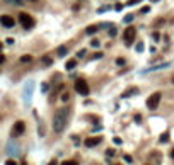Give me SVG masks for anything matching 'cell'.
Listing matches in <instances>:
<instances>
[{
    "label": "cell",
    "instance_id": "1",
    "mask_svg": "<svg viewBox=\"0 0 174 165\" xmlns=\"http://www.w3.org/2000/svg\"><path fill=\"white\" fill-rule=\"evenodd\" d=\"M68 123V109L67 107H60L55 116H53V129L55 133H62Z\"/></svg>",
    "mask_w": 174,
    "mask_h": 165
},
{
    "label": "cell",
    "instance_id": "2",
    "mask_svg": "<svg viewBox=\"0 0 174 165\" xmlns=\"http://www.w3.org/2000/svg\"><path fill=\"white\" fill-rule=\"evenodd\" d=\"M19 20H21V24H22V27H24V29H31V27H34V19H33L29 14H26V12H21V14H19Z\"/></svg>",
    "mask_w": 174,
    "mask_h": 165
},
{
    "label": "cell",
    "instance_id": "3",
    "mask_svg": "<svg viewBox=\"0 0 174 165\" xmlns=\"http://www.w3.org/2000/svg\"><path fill=\"white\" fill-rule=\"evenodd\" d=\"M135 36H137V29H135V27H132V26H130V27H126L125 32H123V39H125V43L128 44V46L135 41Z\"/></svg>",
    "mask_w": 174,
    "mask_h": 165
},
{
    "label": "cell",
    "instance_id": "4",
    "mask_svg": "<svg viewBox=\"0 0 174 165\" xmlns=\"http://www.w3.org/2000/svg\"><path fill=\"white\" fill-rule=\"evenodd\" d=\"M75 90H77V94H80V95H89V85H87L86 80L79 78L77 82H75Z\"/></svg>",
    "mask_w": 174,
    "mask_h": 165
},
{
    "label": "cell",
    "instance_id": "5",
    "mask_svg": "<svg viewBox=\"0 0 174 165\" xmlns=\"http://www.w3.org/2000/svg\"><path fill=\"white\" fill-rule=\"evenodd\" d=\"M161 92H155V94H152L150 97L147 99V107L149 109H157V106H159V102H161Z\"/></svg>",
    "mask_w": 174,
    "mask_h": 165
},
{
    "label": "cell",
    "instance_id": "6",
    "mask_svg": "<svg viewBox=\"0 0 174 165\" xmlns=\"http://www.w3.org/2000/svg\"><path fill=\"white\" fill-rule=\"evenodd\" d=\"M24 131H26L24 121H17L14 124V128H12V136H21V135H24Z\"/></svg>",
    "mask_w": 174,
    "mask_h": 165
},
{
    "label": "cell",
    "instance_id": "7",
    "mask_svg": "<svg viewBox=\"0 0 174 165\" xmlns=\"http://www.w3.org/2000/svg\"><path fill=\"white\" fill-rule=\"evenodd\" d=\"M0 24L4 26V27H14L16 26V20L12 15H2L0 17Z\"/></svg>",
    "mask_w": 174,
    "mask_h": 165
},
{
    "label": "cell",
    "instance_id": "8",
    "mask_svg": "<svg viewBox=\"0 0 174 165\" xmlns=\"http://www.w3.org/2000/svg\"><path fill=\"white\" fill-rule=\"evenodd\" d=\"M33 82H28V85L24 87V102H31V95H33Z\"/></svg>",
    "mask_w": 174,
    "mask_h": 165
},
{
    "label": "cell",
    "instance_id": "9",
    "mask_svg": "<svg viewBox=\"0 0 174 165\" xmlns=\"http://www.w3.org/2000/svg\"><path fill=\"white\" fill-rule=\"evenodd\" d=\"M101 143V138L97 136V138H87L86 141H84V145L87 146V148H92V146H96V145H99Z\"/></svg>",
    "mask_w": 174,
    "mask_h": 165
},
{
    "label": "cell",
    "instance_id": "10",
    "mask_svg": "<svg viewBox=\"0 0 174 165\" xmlns=\"http://www.w3.org/2000/svg\"><path fill=\"white\" fill-rule=\"evenodd\" d=\"M137 92H138V88H128L126 92H123V97H130V95H133Z\"/></svg>",
    "mask_w": 174,
    "mask_h": 165
},
{
    "label": "cell",
    "instance_id": "11",
    "mask_svg": "<svg viewBox=\"0 0 174 165\" xmlns=\"http://www.w3.org/2000/svg\"><path fill=\"white\" fill-rule=\"evenodd\" d=\"M75 65H77V61H75V60H68L67 65H65V68H67V70H72V68H75Z\"/></svg>",
    "mask_w": 174,
    "mask_h": 165
},
{
    "label": "cell",
    "instance_id": "12",
    "mask_svg": "<svg viewBox=\"0 0 174 165\" xmlns=\"http://www.w3.org/2000/svg\"><path fill=\"white\" fill-rule=\"evenodd\" d=\"M21 61L22 63H29V61H33V56L31 55H24V56H21Z\"/></svg>",
    "mask_w": 174,
    "mask_h": 165
},
{
    "label": "cell",
    "instance_id": "13",
    "mask_svg": "<svg viewBox=\"0 0 174 165\" xmlns=\"http://www.w3.org/2000/svg\"><path fill=\"white\" fill-rule=\"evenodd\" d=\"M57 53H58V56H65V55H67V48H65V46H60Z\"/></svg>",
    "mask_w": 174,
    "mask_h": 165
},
{
    "label": "cell",
    "instance_id": "14",
    "mask_svg": "<svg viewBox=\"0 0 174 165\" xmlns=\"http://www.w3.org/2000/svg\"><path fill=\"white\" fill-rule=\"evenodd\" d=\"M86 32L87 34H94V32H97V26H89L86 29Z\"/></svg>",
    "mask_w": 174,
    "mask_h": 165
},
{
    "label": "cell",
    "instance_id": "15",
    "mask_svg": "<svg viewBox=\"0 0 174 165\" xmlns=\"http://www.w3.org/2000/svg\"><path fill=\"white\" fill-rule=\"evenodd\" d=\"M5 2H7V4H14V5H22V4H24L22 0H5Z\"/></svg>",
    "mask_w": 174,
    "mask_h": 165
},
{
    "label": "cell",
    "instance_id": "16",
    "mask_svg": "<svg viewBox=\"0 0 174 165\" xmlns=\"http://www.w3.org/2000/svg\"><path fill=\"white\" fill-rule=\"evenodd\" d=\"M51 61H53V60L50 58V56H45V58H43V65H46V67H48V65H51Z\"/></svg>",
    "mask_w": 174,
    "mask_h": 165
},
{
    "label": "cell",
    "instance_id": "17",
    "mask_svg": "<svg viewBox=\"0 0 174 165\" xmlns=\"http://www.w3.org/2000/svg\"><path fill=\"white\" fill-rule=\"evenodd\" d=\"M62 165H79L75 160H65V162H62Z\"/></svg>",
    "mask_w": 174,
    "mask_h": 165
},
{
    "label": "cell",
    "instance_id": "18",
    "mask_svg": "<svg viewBox=\"0 0 174 165\" xmlns=\"http://www.w3.org/2000/svg\"><path fill=\"white\" fill-rule=\"evenodd\" d=\"M68 99H70V94H68V92H63V95H62V100H63V102H67Z\"/></svg>",
    "mask_w": 174,
    "mask_h": 165
},
{
    "label": "cell",
    "instance_id": "19",
    "mask_svg": "<svg viewBox=\"0 0 174 165\" xmlns=\"http://www.w3.org/2000/svg\"><path fill=\"white\" fill-rule=\"evenodd\" d=\"M167 140H169V135H167V133H164V135L161 136V141H162V143H166Z\"/></svg>",
    "mask_w": 174,
    "mask_h": 165
},
{
    "label": "cell",
    "instance_id": "20",
    "mask_svg": "<svg viewBox=\"0 0 174 165\" xmlns=\"http://www.w3.org/2000/svg\"><path fill=\"white\" fill-rule=\"evenodd\" d=\"M99 44H101V43H99L97 39H92V41H91V46H94V48H97Z\"/></svg>",
    "mask_w": 174,
    "mask_h": 165
},
{
    "label": "cell",
    "instance_id": "21",
    "mask_svg": "<svg viewBox=\"0 0 174 165\" xmlns=\"http://www.w3.org/2000/svg\"><path fill=\"white\" fill-rule=\"evenodd\" d=\"M125 20H126V22H132V20H133V14H130V15H126V17H125Z\"/></svg>",
    "mask_w": 174,
    "mask_h": 165
},
{
    "label": "cell",
    "instance_id": "22",
    "mask_svg": "<svg viewBox=\"0 0 174 165\" xmlns=\"http://www.w3.org/2000/svg\"><path fill=\"white\" fill-rule=\"evenodd\" d=\"M5 165H17V164H16V160H12V158H10V160L5 162Z\"/></svg>",
    "mask_w": 174,
    "mask_h": 165
},
{
    "label": "cell",
    "instance_id": "23",
    "mask_svg": "<svg viewBox=\"0 0 174 165\" xmlns=\"http://www.w3.org/2000/svg\"><path fill=\"white\" fill-rule=\"evenodd\" d=\"M106 155H108V157H115V150H108Z\"/></svg>",
    "mask_w": 174,
    "mask_h": 165
},
{
    "label": "cell",
    "instance_id": "24",
    "mask_svg": "<svg viewBox=\"0 0 174 165\" xmlns=\"http://www.w3.org/2000/svg\"><path fill=\"white\" fill-rule=\"evenodd\" d=\"M116 63H118V65H125V60H123V58H118V60H116Z\"/></svg>",
    "mask_w": 174,
    "mask_h": 165
},
{
    "label": "cell",
    "instance_id": "25",
    "mask_svg": "<svg viewBox=\"0 0 174 165\" xmlns=\"http://www.w3.org/2000/svg\"><path fill=\"white\" fill-rule=\"evenodd\" d=\"M125 162H128V164H132V157H130V155H125Z\"/></svg>",
    "mask_w": 174,
    "mask_h": 165
},
{
    "label": "cell",
    "instance_id": "26",
    "mask_svg": "<svg viewBox=\"0 0 174 165\" xmlns=\"http://www.w3.org/2000/svg\"><path fill=\"white\" fill-rule=\"evenodd\" d=\"M137 2H140V0H130V2H128V5H135Z\"/></svg>",
    "mask_w": 174,
    "mask_h": 165
},
{
    "label": "cell",
    "instance_id": "27",
    "mask_svg": "<svg viewBox=\"0 0 174 165\" xmlns=\"http://www.w3.org/2000/svg\"><path fill=\"white\" fill-rule=\"evenodd\" d=\"M4 61H5V56H4V55L0 53V63H4Z\"/></svg>",
    "mask_w": 174,
    "mask_h": 165
},
{
    "label": "cell",
    "instance_id": "28",
    "mask_svg": "<svg viewBox=\"0 0 174 165\" xmlns=\"http://www.w3.org/2000/svg\"><path fill=\"white\" fill-rule=\"evenodd\" d=\"M48 165H58V164H57V160H51V162H50Z\"/></svg>",
    "mask_w": 174,
    "mask_h": 165
},
{
    "label": "cell",
    "instance_id": "29",
    "mask_svg": "<svg viewBox=\"0 0 174 165\" xmlns=\"http://www.w3.org/2000/svg\"><path fill=\"white\" fill-rule=\"evenodd\" d=\"M171 157H173V158H174V148H173V152H171Z\"/></svg>",
    "mask_w": 174,
    "mask_h": 165
},
{
    "label": "cell",
    "instance_id": "30",
    "mask_svg": "<svg viewBox=\"0 0 174 165\" xmlns=\"http://www.w3.org/2000/svg\"><path fill=\"white\" fill-rule=\"evenodd\" d=\"M28 2H38V0H28Z\"/></svg>",
    "mask_w": 174,
    "mask_h": 165
},
{
    "label": "cell",
    "instance_id": "31",
    "mask_svg": "<svg viewBox=\"0 0 174 165\" xmlns=\"http://www.w3.org/2000/svg\"><path fill=\"white\" fill-rule=\"evenodd\" d=\"M0 49H2V43H0Z\"/></svg>",
    "mask_w": 174,
    "mask_h": 165
},
{
    "label": "cell",
    "instance_id": "32",
    "mask_svg": "<svg viewBox=\"0 0 174 165\" xmlns=\"http://www.w3.org/2000/svg\"><path fill=\"white\" fill-rule=\"evenodd\" d=\"M116 165H118V164H116Z\"/></svg>",
    "mask_w": 174,
    "mask_h": 165
}]
</instances>
